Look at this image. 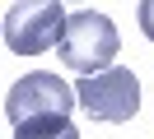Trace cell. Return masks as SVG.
Listing matches in <instances>:
<instances>
[{"mask_svg": "<svg viewBox=\"0 0 154 139\" xmlns=\"http://www.w3.org/2000/svg\"><path fill=\"white\" fill-rule=\"evenodd\" d=\"M117 51H122V37H117V23L103 14V9L84 5L70 14V28H66V42H61V60L70 65L75 74L94 79V74H107L117 70Z\"/></svg>", "mask_w": 154, "mask_h": 139, "instance_id": "cell-1", "label": "cell"}, {"mask_svg": "<svg viewBox=\"0 0 154 139\" xmlns=\"http://www.w3.org/2000/svg\"><path fill=\"white\" fill-rule=\"evenodd\" d=\"M66 28H70V14L56 0H14V5H5V46L14 56H38V51H51V46L61 51Z\"/></svg>", "mask_w": 154, "mask_h": 139, "instance_id": "cell-2", "label": "cell"}, {"mask_svg": "<svg viewBox=\"0 0 154 139\" xmlns=\"http://www.w3.org/2000/svg\"><path fill=\"white\" fill-rule=\"evenodd\" d=\"M75 107H79L75 83H66L61 74H47V70L23 74V79L10 83V93H5V116H10V125H23V120H38V116H70Z\"/></svg>", "mask_w": 154, "mask_h": 139, "instance_id": "cell-3", "label": "cell"}, {"mask_svg": "<svg viewBox=\"0 0 154 139\" xmlns=\"http://www.w3.org/2000/svg\"><path fill=\"white\" fill-rule=\"evenodd\" d=\"M75 97H79V111L89 120H107V125H122L140 111V83H135L131 70H107V74H94V79H79L75 83Z\"/></svg>", "mask_w": 154, "mask_h": 139, "instance_id": "cell-4", "label": "cell"}, {"mask_svg": "<svg viewBox=\"0 0 154 139\" xmlns=\"http://www.w3.org/2000/svg\"><path fill=\"white\" fill-rule=\"evenodd\" d=\"M14 139H79V130L70 125V116H38L14 125Z\"/></svg>", "mask_w": 154, "mask_h": 139, "instance_id": "cell-5", "label": "cell"}, {"mask_svg": "<svg viewBox=\"0 0 154 139\" xmlns=\"http://www.w3.org/2000/svg\"><path fill=\"white\" fill-rule=\"evenodd\" d=\"M135 14H140V33H145V37L154 42V0H145V5L135 9Z\"/></svg>", "mask_w": 154, "mask_h": 139, "instance_id": "cell-6", "label": "cell"}]
</instances>
